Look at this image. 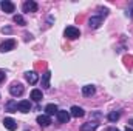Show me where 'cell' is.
Returning <instances> with one entry per match:
<instances>
[{"mask_svg":"<svg viewBox=\"0 0 133 131\" xmlns=\"http://www.w3.org/2000/svg\"><path fill=\"white\" fill-rule=\"evenodd\" d=\"M50 79H51V71H46L42 77V86L43 88H50Z\"/></svg>","mask_w":133,"mask_h":131,"instance_id":"cell-17","label":"cell"},{"mask_svg":"<svg viewBox=\"0 0 133 131\" xmlns=\"http://www.w3.org/2000/svg\"><path fill=\"white\" fill-rule=\"evenodd\" d=\"M102 22H104L102 16H93V17L88 20V26L93 28V30H96V28H99L101 25H102Z\"/></svg>","mask_w":133,"mask_h":131,"instance_id":"cell-4","label":"cell"},{"mask_svg":"<svg viewBox=\"0 0 133 131\" xmlns=\"http://www.w3.org/2000/svg\"><path fill=\"white\" fill-rule=\"evenodd\" d=\"M37 123L40 127H50L51 125V117L46 116V114H40V116H37Z\"/></svg>","mask_w":133,"mask_h":131,"instance_id":"cell-7","label":"cell"},{"mask_svg":"<svg viewBox=\"0 0 133 131\" xmlns=\"http://www.w3.org/2000/svg\"><path fill=\"white\" fill-rule=\"evenodd\" d=\"M57 111H59V108H57V105H56V103H48V105L45 106V114H46V116L57 114Z\"/></svg>","mask_w":133,"mask_h":131,"instance_id":"cell-11","label":"cell"},{"mask_svg":"<svg viewBox=\"0 0 133 131\" xmlns=\"http://www.w3.org/2000/svg\"><path fill=\"white\" fill-rule=\"evenodd\" d=\"M25 79H26L31 85H36L37 80H39V76H37L34 71H28V72H25Z\"/></svg>","mask_w":133,"mask_h":131,"instance_id":"cell-12","label":"cell"},{"mask_svg":"<svg viewBox=\"0 0 133 131\" xmlns=\"http://www.w3.org/2000/svg\"><path fill=\"white\" fill-rule=\"evenodd\" d=\"M95 86L93 85H85V86H82V94L85 96V97H91L93 94H95Z\"/></svg>","mask_w":133,"mask_h":131,"instance_id":"cell-15","label":"cell"},{"mask_svg":"<svg viewBox=\"0 0 133 131\" xmlns=\"http://www.w3.org/2000/svg\"><path fill=\"white\" fill-rule=\"evenodd\" d=\"M23 85L22 83H12L11 86H9V93H11V96H14V97H17V96H22L23 94Z\"/></svg>","mask_w":133,"mask_h":131,"instance_id":"cell-3","label":"cell"},{"mask_svg":"<svg viewBox=\"0 0 133 131\" xmlns=\"http://www.w3.org/2000/svg\"><path fill=\"white\" fill-rule=\"evenodd\" d=\"M5 106H6V111H9V113H17L19 111V103L16 100H9Z\"/></svg>","mask_w":133,"mask_h":131,"instance_id":"cell-16","label":"cell"},{"mask_svg":"<svg viewBox=\"0 0 133 131\" xmlns=\"http://www.w3.org/2000/svg\"><path fill=\"white\" fill-rule=\"evenodd\" d=\"M37 11V3L30 0V2H25L23 3V12H36Z\"/></svg>","mask_w":133,"mask_h":131,"instance_id":"cell-9","label":"cell"},{"mask_svg":"<svg viewBox=\"0 0 133 131\" xmlns=\"http://www.w3.org/2000/svg\"><path fill=\"white\" fill-rule=\"evenodd\" d=\"M31 99L34 102H40L42 100V91L40 90H33L31 91Z\"/></svg>","mask_w":133,"mask_h":131,"instance_id":"cell-18","label":"cell"},{"mask_svg":"<svg viewBox=\"0 0 133 131\" xmlns=\"http://www.w3.org/2000/svg\"><path fill=\"white\" fill-rule=\"evenodd\" d=\"M70 111H64V110H59L57 111V114H56V117H57V120L61 122V123H66L68 120H70Z\"/></svg>","mask_w":133,"mask_h":131,"instance_id":"cell-5","label":"cell"},{"mask_svg":"<svg viewBox=\"0 0 133 131\" xmlns=\"http://www.w3.org/2000/svg\"><path fill=\"white\" fill-rule=\"evenodd\" d=\"M65 37L66 39H70V40H74V39H77L79 35H81V31L77 30V28H74V26H66L65 28Z\"/></svg>","mask_w":133,"mask_h":131,"instance_id":"cell-2","label":"cell"},{"mask_svg":"<svg viewBox=\"0 0 133 131\" xmlns=\"http://www.w3.org/2000/svg\"><path fill=\"white\" fill-rule=\"evenodd\" d=\"M108 131H119L118 128H108Z\"/></svg>","mask_w":133,"mask_h":131,"instance_id":"cell-22","label":"cell"},{"mask_svg":"<svg viewBox=\"0 0 133 131\" xmlns=\"http://www.w3.org/2000/svg\"><path fill=\"white\" fill-rule=\"evenodd\" d=\"M3 125H5L6 130H9V131L17 130V122H16L14 119H11V117H5V119H3Z\"/></svg>","mask_w":133,"mask_h":131,"instance_id":"cell-6","label":"cell"},{"mask_svg":"<svg viewBox=\"0 0 133 131\" xmlns=\"http://www.w3.org/2000/svg\"><path fill=\"white\" fill-rule=\"evenodd\" d=\"M14 48H16V40L14 39H8V40L0 43V51L2 53H8V51H11Z\"/></svg>","mask_w":133,"mask_h":131,"instance_id":"cell-1","label":"cell"},{"mask_svg":"<svg viewBox=\"0 0 133 131\" xmlns=\"http://www.w3.org/2000/svg\"><path fill=\"white\" fill-rule=\"evenodd\" d=\"M0 6H2V11H3V12H8V14L14 12V3H12V2H9V0L2 2V3H0Z\"/></svg>","mask_w":133,"mask_h":131,"instance_id":"cell-8","label":"cell"},{"mask_svg":"<svg viewBox=\"0 0 133 131\" xmlns=\"http://www.w3.org/2000/svg\"><path fill=\"white\" fill-rule=\"evenodd\" d=\"M125 131H133V130H132V128H127V130H125Z\"/></svg>","mask_w":133,"mask_h":131,"instance_id":"cell-23","label":"cell"},{"mask_svg":"<svg viewBox=\"0 0 133 131\" xmlns=\"http://www.w3.org/2000/svg\"><path fill=\"white\" fill-rule=\"evenodd\" d=\"M31 110V102L30 100H22L19 102V111L20 113H30Z\"/></svg>","mask_w":133,"mask_h":131,"instance_id":"cell-10","label":"cell"},{"mask_svg":"<svg viewBox=\"0 0 133 131\" xmlns=\"http://www.w3.org/2000/svg\"><path fill=\"white\" fill-rule=\"evenodd\" d=\"M98 130V122H87L81 127V131H96Z\"/></svg>","mask_w":133,"mask_h":131,"instance_id":"cell-14","label":"cell"},{"mask_svg":"<svg viewBox=\"0 0 133 131\" xmlns=\"http://www.w3.org/2000/svg\"><path fill=\"white\" fill-rule=\"evenodd\" d=\"M70 114H71L73 117H77V119H79V117H84V114H85V113H84V110H82L81 106H71Z\"/></svg>","mask_w":133,"mask_h":131,"instance_id":"cell-13","label":"cell"},{"mask_svg":"<svg viewBox=\"0 0 133 131\" xmlns=\"http://www.w3.org/2000/svg\"><path fill=\"white\" fill-rule=\"evenodd\" d=\"M5 80V72H0V82H3Z\"/></svg>","mask_w":133,"mask_h":131,"instance_id":"cell-21","label":"cell"},{"mask_svg":"<svg viewBox=\"0 0 133 131\" xmlns=\"http://www.w3.org/2000/svg\"><path fill=\"white\" fill-rule=\"evenodd\" d=\"M119 117H121V114H119L118 111H111V113L108 114V120H110V122H116Z\"/></svg>","mask_w":133,"mask_h":131,"instance_id":"cell-20","label":"cell"},{"mask_svg":"<svg viewBox=\"0 0 133 131\" xmlns=\"http://www.w3.org/2000/svg\"><path fill=\"white\" fill-rule=\"evenodd\" d=\"M14 23H17V25H20V26H25L26 25V22H25V19L20 16V14H17V16H14Z\"/></svg>","mask_w":133,"mask_h":131,"instance_id":"cell-19","label":"cell"}]
</instances>
